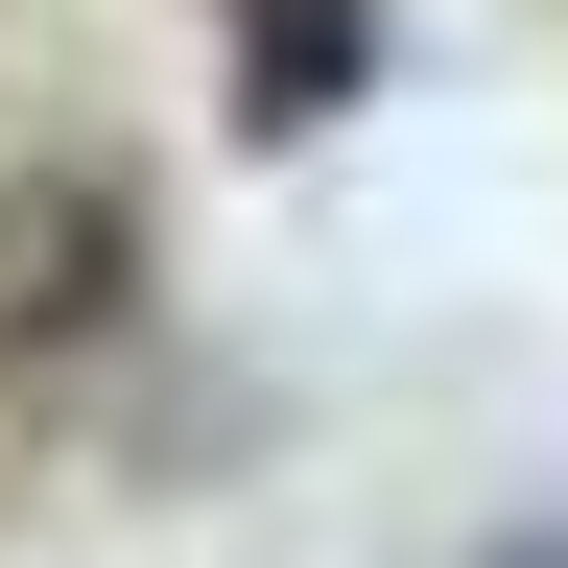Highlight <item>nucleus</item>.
<instances>
[{
  "label": "nucleus",
  "instance_id": "7ed1b4c3",
  "mask_svg": "<svg viewBox=\"0 0 568 568\" xmlns=\"http://www.w3.org/2000/svg\"><path fill=\"white\" fill-rule=\"evenodd\" d=\"M497 568H568V521H521V545H497Z\"/></svg>",
  "mask_w": 568,
  "mask_h": 568
},
{
  "label": "nucleus",
  "instance_id": "f257e3e1",
  "mask_svg": "<svg viewBox=\"0 0 568 568\" xmlns=\"http://www.w3.org/2000/svg\"><path fill=\"white\" fill-rule=\"evenodd\" d=\"M119 284H142L119 166H0V355H95Z\"/></svg>",
  "mask_w": 568,
  "mask_h": 568
},
{
  "label": "nucleus",
  "instance_id": "f03ea898",
  "mask_svg": "<svg viewBox=\"0 0 568 568\" xmlns=\"http://www.w3.org/2000/svg\"><path fill=\"white\" fill-rule=\"evenodd\" d=\"M237 71H261V142H308V119H355V71H379V24H355V0H237Z\"/></svg>",
  "mask_w": 568,
  "mask_h": 568
}]
</instances>
